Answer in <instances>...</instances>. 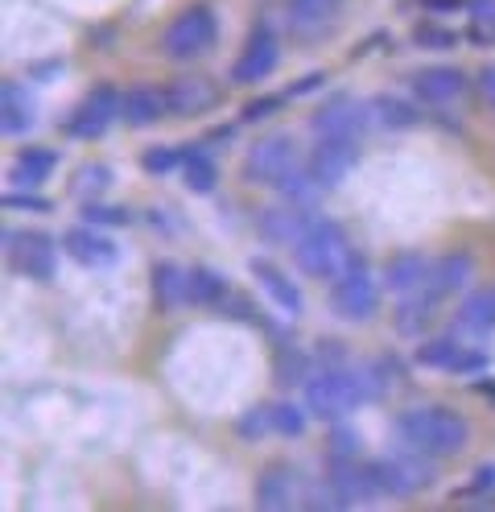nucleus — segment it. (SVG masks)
<instances>
[{
	"label": "nucleus",
	"mask_w": 495,
	"mask_h": 512,
	"mask_svg": "<svg viewBox=\"0 0 495 512\" xmlns=\"http://www.w3.org/2000/svg\"><path fill=\"white\" fill-rule=\"evenodd\" d=\"M392 438H396V446H409V451L450 459V455H458L462 446H467L471 426L450 405H417V409L396 413Z\"/></svg>",
	"instance_id": "f257e3e1"
},
{
	"label": "nucleus",
	"mask_w": 495,
	"mask_h": 512,
	"mask_svg": "<svg viewBox=\"0 0 495 512\" xmlns=\"http://www.w3.org/2000/svg\"><path fill=\"white\" fill-rule=\"evenodd\" d=\"M368 401H372V389H368V376H363V364L359 368H351V364L347 368H314L310 380L302 384V405L318 422L351 418V413Z\"/></svg>",
	"instance_id": "f03ea898"
},
{
	"label": "nucleus",
	"mask_w": 495,
	"mask_h": 512,
	"mask_svg": "<svg viewBox=\"0 0 495 512\" xmlns=\"http://www.w3.org/2000/svg\"><path fill=\"white\" fill-rule=\"evenodd\" d=\"M293 261L306 277L314 281H335L347 261H351V240H347V228L339 219H326V215H314L310 228L302 232V240L293 244Z\"/></svg>",
	"instance_id": "7ed1b4c3"
},
{
	"label": "nucleus",
	"mask_w": 495,
	"mask_h": 512,
	"mask_svg": "<svg viewBox=\"0 0 495 512\" xmlns=\"http://www.w3.org/2000/svg\"><path fill=\"white\" fill-rule=\"evenodd\" d=\"M376 306H380V277H376L368 256L351 252L347 269L335 277V285H330V310L339 318H347V323H368L376 314Z\"/></svg>",
	"instance_id": "20e7f679"
},
{
	"label": "nucleus",
	"mask_w": 495,
	"mask_h": 512,
	"mask_svg": "<svg viewBox=\"0 0 495 512\" xmlns=\"http://www.w3.org/2000/svg\"><path fill=\"white\" fill-rule=\"evenodd\" d=\"M219 38V17L211 5H190L182 9L161 34V54L174 58V62H190V58H203Z\"/></svg>",
	"instance_id": "39448f33"
},
{
	"label": "nucleus",
	"mask_w": 495,
	"mask_h": 512,
	"mask_svg": "<svg viewBox=\"0 0 495 512\" xmlns=\"http://www.w3.org/2000/svg\"><path fill=\"white\" fill-rule=\"evenodd\" d=\"M5 256H9V269L38 281V285H50L58 277V240L42 228H9L5 232Z\"/></svg>",
	"instance_id": "423d86ee"
},
{
	"label": "nucleus",
	"mask_w": 495,
	"mask_h": 512,
	"mask_svg": "<svg viewBox=\"0 0 495 512\" xmlns=\"http://www.w3.org/2000/svg\"><path fill=\"white\" fill-rule=\"evenodd\" d=\"M116 120H124V91L116 83H95L75 104V112L66 116L62 128H66V137H75V141H99Z\"/></svg>",
	"instance_id": "0eeeda50"
},
{
	"label": "nucleus",
	"mask_w": 495,
	"mask_h": 512,
	"mask_svg": "<svg viewBox=\"0 0 495 512\" xmlns=\"http://www.w3.org/2000/svg\"><path fill=\"white\" fill-rule=\"evenodd\" d=\"M376 471H380V484H384V496H417V492H429L438 484V467H434V455H421V451H409V446H396L392 455L376 459Z\"/></svg>",
	"instance_id": "6e6552de"
},
{
	"label": "nucleus",
	"mask_w": 495,
	"mask_h": 512,
	"mask_svg": "<svg viewBox=\"0 0 495 512\" xmlns=\"http://www.w3.org/2000/svg\"><path fill=\"white\" fill-rule=\"evenodd\" d=\"M293 166H302V162H297L293 137H289V133H264V137H256V141L248 145L240 174H244V182H252V186H277Z\"/></svg>",
	"instance_id": "1a4fd4ad"
},
{
	"label": "nucleus",
	"mask_w": 495,
	"mask_h": 512,
	"mask_svg": "<svg viewBox=\"0 0 495 512\" xmlns=\"http://www.w3.org/2000/svg\"><path fill=\"white\" fill-rule=\"evenodd\" d=\"M372 124H376L372 104H363V100H355V95L339 91V95H326V100L314 108L310 133L314 137H351V141H359Z\"/></svg>",
	"instance_id": "9d476101"
},
{
	"label": "nucleus",
	"mask_w": 495,
	"mask_h": 512,
	"mask_svg": "<svg viewBox=\"0 0 495 512\" xmlns=\"http://www.w3.org/2000/svg\"><path fill=\"white\" fill-rule=\"evenodd\" d=\"M322 479L339 492L343 504H372V500L384 496L376 459H359V455H355V459L326 455V471H322Z\"/></svg>",
	"instance_id": "9b49d317"
},
{
	"label": "nucleus",
	"mask_w": 495,
	"mask_h": 512,
	"mask_svg": "<svg viewBox=\"0 0 495 512\" xmlns=\"http://www.w3.org/2000/svg\"><path fill=\"white\" fill-rule=\"evenodd\" d=\"M277 62H281V34H277V25L264 17L252 25V34L236 58V67H231V83H240V87H256L264 83L273 71H277Z\"/></svg>",
	"instance_id": "f8f14e48"
},
{
	"label": "nucleus",
	"mask_w": 495,
	"mask_h": 512,
	"mask_svg": "<svg viewBox=\"0 0 495 512\" xmlns=\"http://www.w3.org/2000/svg\"><path fill=\"white\" fill-rule=\"evenodd\" d=\"M306 166L314 170V178L326 190H335L359 166V141H351V137H318L310 157H306Z\"/></svg>",
	"instance_id": "ddd939ff"
},
{
	"label": "nucleus",
	"mask_w": 495,
	"mask_h": 512,
	"mask_svg": "<svg viewBox=\"0 0 495 512\" xmlns=\"http://www.w3.org/2000/svg\"><path fill=\"white\" fill-rule=\"evenodd\" d=\"M409 87H413V95L421 104L446 108V104L467 95V75H462L458 67H446V62H434V67H417L409 75Z\"/></svg>",
	"instance_id": "4468645a"
},
{
	"label": "nucleus",
	"mask_w": 495,
	"mask_h": 512,
	"mask_svg": "<svg viewBox=\"0 0 495 512\" xmlns=\"http://www.w3.org/2000/svg\"><path fill=\"white\" fill-rule=\"evenodd\" d=\"M343 0H285V29L297 42H318L335 29Z\"/></svg>",
	"instance_id": "2eb2a0df"
},
{
	"label": "nucleus",
	"mask_w": 495,
	"mask_h": 512,
	"mask_svg": "<svg viewBox=\"0 0 495 512\" xmlns=\"http://www.w3.org/2000/svg\"><path fill=\"white\" fill-rule=\"evenodd\" d=\"M310 228V211L306 207H293V203H277V207H264L256 215V236L269 244V248H293L302 240V232Z\"/></svg>",
	"instance_id": "dca6fc26"
},
{
	"label": "nucleus",
	"mask_w": 495,
	"mask_h": 512,
	"mask_svg": "<svg viewBox=\"0 0 495 512\" xmlns=\"http://www.w3.org/2000/svg\"><path fill=\"white\" fill-rule=\"evenodd\" d=\"M62 248L71 252L83 269H112V265H120V256H124L116 240H108L104 232H95V223H79V228H71L62 236Z\"/></svg>",
	"instance_id": "f3484780"
},
{
	"label": "nucleus",
	"mask_w": 495,
	"mask_h": 512,
	"mask_svg": "<svg viewBox=\"0 0 495 512\" xmlns=\"http://www.w3.org/2000/svg\"><path fill=\"white\" fill-rule=\"evenodd\" d=\"M248 273L260 281V290L273 298V306L285 314V318H302V310H306V298H302V290L273 265V261H264V256H252L248 261Z\"/></svg>",
	"instance_id": "a211bd4d"
},
{
	"label": "nucleus",
	"mask_w": 495,
	"mask_h": 512,
	"mask_svg": "<svg viewBox=\"0 0 495 512\" xmlns=\"http://www.w3.org/2000/svg\"><path fill=\"white\" fill-rule=\"evenodd\" d=\"M297 488H302V475L293 463H269L256 475V504L260 508H293L297 504Z\"/></svg>",
	"instance_id": "6ab92c4d"
},
{
	"label": "nucleus",
	"mask_w": 495,
	"mask_h": 512,
	"mask_svg": "<svg viewBox=\"0 0 495 512\" xmlns=\"http://www.w3.org/2000/svg\"><path fill=\"white\" fill-rule=\"evenodd\" d=\"M215 83L211 79H198V75H182V79H174L170 87H165V104H170V116H182V120H190V116H203L207 108H215Z\"/></svg>",
	"instance_id": "aec40b11"
},
{
	"label": "nucleus",
	"mask_w": 495,
	"mask_h": 512,
	"mask_svg": "<svg viewBox=\"0 0 495 512\" xmlns=\"http://www.w3.org/2000/svg\"><path fill=\"white\" fill-rule=\"evenodd\" d=\"M454 331L475 343L495 335V290H471L454 314Z\"/></svg>",
	"instance_id": "412c9836"
},
{
	"label": "nucleus",
	"mask_w": 495,
	"mask_h": 512,
	"mask_svg": "<svg viewBox=\"0 0 495 512\" xmlns=\"http://www.w3.org/2000/svg\"><path fill=\"white\" fill-rule=\"evenodd\" d=\"M429 269H434V261H429L425 252H396L384 265V290L392 298H405V294L421 290V285L429 281Z\"/></svg>",
	"instance_id": "4be33fe9"
},
{
	"label": "nucleus",
	"mask_w": 495,
	"mask_h": 512,
	"mask_svg": "<svg viewBox=\"0 0 495 512\" xmlns=\"http://www.w3.org/2000/svg\"><path fill=\"white\" fill-rule=\"evenodd\" d=\"M438 302H442V294H438L429 281L421 285V290H413V294H405V298H396V335H405V339L421 335V331L429 327V318H434Z\"/></svg>",
	"instance_id": "5701e85b"
},
{
	"label": "nucleus",
	"mask_w": 495,
	"mask_h": 512,
	"mask_svg": "<svg viewBox=\"0 0 495 512\" xmlns=\"http://www.w3.org/2000/svg\"><path fill=\"white\" fill-rule=\"evenodd\" d=\"M33 91L17 79L5 83V91H0V133L5 137H25L33 128Z\"/></svg>",
	"instance_id": "b1692460"
},
{
	"label": "nucleus",
	"mask_w": 495,
	"mask_h": 512,
	"mask_svg": "<svg viewBox=\"0 0 495 512\" xmlns=\"http://www.w3.org/2000/svg\"><path fill=\"white\" fill-rule=\"evenodd\" d=\"M475 281V256L471 252H446L434 261V269H429V285L450 298V294H467V285Z\"/></svg>",
	"instance_id": "393cba45"
},
{
	"label": "nucleus",
	"mask_w": 495,
	"mask_h": 512,
	"mask_svg": "<svg viewBox=\"0 0 495 512\" xmlns=\"http://www.w3.org/2000/svg\"><path fill=\"white\" fill-rule=\"evenodd\" d=\"M170 104H165V87H153V83H137L124 91V124L128 128H149L157 124Z\"/></svg>",
	"instance_id": "a878e982"
},
{
	"label": "nucleus",
	"mask_w": 495,
	"mask_h": 512,
	"mask_svg": "<svg viewBox=\"0 0 495 512\" xmlns=\"http://www.w3.org/2000/svg\"><path fill=\"white\" fill-rule=\"evenodd\" d=\"M58 166V149H46V145H29L17 153V166L9 170V186L17 190H38Z\"/></svg>",
	"instance_id": "bb28decb"
},
{
	"label": "nucleus",
	"mask_w": 495,
	"mask_h": 512,
	"mask_svg": "<svg viewBox=\"0 0 495 512\" xmlns=\"http://www.w3.org/2000/svg\"><path fill=\"white\" fill-rule=\"evenodd\" d=\"M153 298H157V310H165V314L190 302V269H182L174 261H157L153 265Z\"/></svg>",
	"instance_id": "cd10ccee"
},
{
	"label": "nucleus",
	"mask_w": 495,
	"mask_h": 512,
	"mask_svg": "<svg viewBox=\"0 0 495 512\" xmlns=\"http://www.w3.org/2000/svg\"><path fill=\"white\" fill-rule=\"evenodd\" d=\"M182 182H186V190H194V195H211V190L219 186V166H215V157L207 153V149H198V145H190V149H182Z\"/></svg>",
	"instance_id": "c85d7f7f"
},
{
	"label": "nucleus",
	"mask_w": 495,
	"mask_h": 512,
	"mask_svg": "<svg viewBox=\"0 0 495 512\" xmlns=\"http://www.w3.org/2000/svg\"><path fill=\"white\" fill-rule=\"evenodd\" d=\"M277 195L285 199V203H293V207H306V211H314V203L326 195V186L314 178V170L310 166H293L277 186Z\"/></svg>",
	"instance_id": "c756f323"
},
{
	"label": "nucleus",
	"mask_w": 495,
	"mask_h": 512,
	"mask_svg": "<svg viewBox=\"0 0 495 512\" xmlns=\"http://www.w3.org/2000/svg\"><path fill=\"white\" fill-rule=\"evenodd\" d=\"M462 351L467 347H458L454 335H438V339H425L417 351H413V360L421 368H434V372H454L458 360H462Z\"/></svg>",
	"instance_id": "7c9ffc66"
},
{
	"label": "nucleus",
	"mask_w": 495,
	"mask_h": 512,
	"mask_svg": "<svg viewBox=\"0 0 495 512\" xmlns=\"http://www.w3.org/2000/svg\"><path fill=\"white\" fill-rule=\"evenodd\" d=\"M112 182H116V170H112V166H104V162H87V166H79L75 178H71V195L83 199V203H95V199H104V195H108V186H112Z\"/></svg>",
	"instance_id": "2f4dec72"
},
{
	"label": "nucleus",
	"mask_w": 495,
	"mask_h": 512,
	"mask_svg": "<svg viewBox=\"0 0 495 512\" xmlns=\"http://www.w3.org/2000/svg\"><path fill=\"white\" fill-rule=\"evenodd\" d=\"M231 294V285L223 273H215L211 265H194L190 269V302L194 306H223V298Z\"/></svg>",
	"instance_id": "473e14b6"
},
{
	"label": "nucleus",
	"mask_w": 495,
	"mask_h": 512,
	"mask_svg": "<svg viewBox=\"0 0 495 512\" xmlns=\"http://www.w3.org/2000/svg\"><path fill=\"white\" fill-rule=\"evenodd\" d=\"M372 112H376V124L380 128H392V133H405V128L421 124V112L409 100H401V95H376Z\"/></svg>",
	"instance_id": "72a5a7b5"
},
{
	"label": "nucleus",
	"mask_w": 495,
	"mask_h": 512,
	"mask_svg": "<svg viewBox=\"0 0 495 512\" xmlns=\"http://www.w3.org/2000/svg\"><path fill=\"white\" fill-rule=\"evenodd\" d=\"M277 384H306L310 380V372H314V356L310 351H297V347H281L277 351Z\"/></svg>",
	"instance_id": "f704fd0d"
},
{
	"label": "nucleus",
	"mask_w": 495,
	"mask_h": 512,
	"mask_svg": "<svg viewBox=\"0 0 495 512\" xmlns=\"http://www.w3.org/2000/svg\"><path fill=\"white\" fill-rule=\"evenodd\" d=\"M467 38L475 46H495V0H471V29Z\"/></svg>",
	"instance_id": "c9c22d12"
},
{
	"label": "nucleus",
	"mask_w": 495,
	"mask_h": 512,
	"mask_svg": "<svg viewBox=\"0 0 495 512\" xmlns=\"http://www.w3.org/2000/svg\"><path fill=\"white\" fill-rule=\"evenodd\" d=\"M306 405H293V401H277L273 405V430L285 434V438H297V434H306Z\"/></svg>",
	"instance_id": "e433bc0d"
},
{
	"label": "nucleus",
	"mask_w": 495,
	"mask_h": 512,
	"mask_svg": "<svg viewBox=\"0 0 495 512\" xmlns=\"http://www.w3.org/2000/svg\"><path fill=\"white\" fill-rule=\"evenodd\" d=\"M363 451V438L339 418V422H330V434H326V455H343V459H355Z\"/></svg>",
	"instance_id": "4c0bfd02"
},
{
	"label": "nucleus",
	"mask_w": 495,
	"mask_h": 512,
	"mask_svg": "<svg viewBox=\"0 0 495 512\" xmlns=\"http://www.w3.org/2000/svg\"><path fill=\"white\" fill-rule=\"evenodd\" d=\"M83 223H95V228H128V211L124 207H112V203H83V215H79Z\"/></svg>",
	"instance_id": "58836bf2"
},
{
	"label": "nucleus",
	"mask_w": 495,
	"mask_h": 512,
	"mask_svg": "<svg viewBox=\"0 0 495 512\" xmlns=\"http://www.w3.org/2000/svg\"><path fill=\"white\" fill-rule=\"evenodd\" d=\"M273 430V405H252L236 418V434L240 438H260Z\"/></svg>",
	"instance_id": "ea45409f"
},
{
	"label": "nucleus",
	"mask_w": 495,
	"mask_h": 512,
	"mask_svg": "<svg viewBox=\"0 0 495 512\" xmlns=\"http://www.w3.org/2000/svg\"><path fill=\"white\" fill-rule=\"evenodd\" d=\"M227 318H231V323H252V327H264V314L256 310V302L248 298V294H236V290H231L227 298H223V306H219Z\"/></svg>",
	"instance_id": "a19ab883"
},
{
	"label": "nucleus",
	"mask_w": 495,
	"mask_h": 512,
	"mask_svg": "<svg viewBox=\"0 0 495 512\" xmlns=\"http://www.w3.org/2000/svg\"><path fill=\"white\" fill-rule=\"evenodd\" d=\"M174 166H182V149H174V145H153V149L141 153L145 174H170Z\"/></svg>",
	"instance_id": "79ce46f5"
},
{
	"label": "nucleus",
	"mask_w": 495,
	"mask_h": 512,
	"mask_svg": "<svg viewBox=\"0 0 495 512\" xmlns=\"http://www.w3.org/2000/svg\"><path fill=\"white\" fill-rule=\"evenodd\" d=\"M351 356H347V347L339 339H318L314 343V368H347Z\"/></svg>",
	"instance_id": "37998d69"
},
{
	"label": "nucleus",
	"mask_w": 495,
	"mask_h": 512,
	"mask_svg": "<svg viewBox=\"0 0 495 512\" xmlns=\"http://www.w3.org/2000/svg\"><path fill=\"white\" fill-rule=\"evenodd\" d=\"M5 211H25V215H50L54 203L50 199H33V195H21V190H9L5 195Z\"/></svg>",
	"instance_id": "c03bdc74"
},
{
	"label": "nucleus",
	"mask_w": 495,
	"mask_h": 512,
	"mask_svg": "<svg viewBox=\"0 0 495 512\" xmlns=\"http://www.w3.org/2000/svg\"><path fill=\"white\" fill-rule=\"evenodd\" d=\"M413 42L417 46H434V50H450L458 38L450 34L446 25H421V29H413Z\"/></svg>",
	"instance_id": "a18cd8bd"
},
{
	"label": "nucleus",
	"mask_w": 495,
	"mask_h": 512,
	"mask_svg": "<svg viewBox=\"0 0 495 512\" xmlns=\"http://www.w3.org/2000/svg\"><path fill=\"white\" fill-rule=\"evenodd\" d=\"M281 104H285V95H264V100H252V104H244L240 120H244V124H256V120H264V116H273Z\"/></svg>",
	"instance_id": "49530a36"
},
{
	"label": "nucleus",
	"mask_w": 495,
	"mask_h": 512,
	"mask_svg": "<svg viewBox=\"0 0 495 512\" xmlns=\"http://www.w3.org/2000/svg\"><path fill=\"white\" fill-rule=\"evenodd\" d=\"M487 492H495V463H483V467H475L471 484L462 488V496H487Z\"/></svg>",
	"instance_id": "de8ad7c7"
},
{
	"label": "nucleus",
	"mask_w": 495,
	"mask_h": 512,
	"mask_svg": "<svg viewBox=\"0 0 495 512\" xmlns=\"http://www.w3.org/2000/svg\"><path fill=\"white\" fill-rule=\"evenodd\" d=\"M487 364H491V356L487 351H462V360H458V368H454V376H483L487 372Z\"/></svg>",
	"instance_id": "09e8293b"
},
{
	"label": "nucleus",
	"mask_w": 495,
	"mask_h": 512,
	"mask_svg": "<svg viewBox=\"0 0 495 512\" xmlns=\"http://www.w3.org/2000/svg\"><path fill=\"white\" fill-rule=\"evenodd\" d=\"M326 83V71H314V75H302L289 91H285V100H297V95H310V91H318Z\"/></svg>",
	"instance_id": "8fccbe9b"
},
{
	"label": "nucleus",
	"mask_w": 495,
	"mask_h": 512,
	"mask_svg": "<svg viewBox=\"0 0 495 512\" xmlns=\"http://www.w3.org/2000/svg\"><path fill=\"white\" fill-rule=\"evenodd\" d=\"M475 83H479V95H483V100L495 108V62L479 71V79H475Z\"/></svg>",
	"instance_id": "3c124183"
},
{
	"label": "nucleus",
	"mask_w": 495,
	"mask_h": 512,
	"mask_svg": "<svg viewBox=\"0 0 495 512\" xmlns=\"http://www.w3.org/2000/svg\"><path fill=\"white\" fill-rule=\"evenodd\" d=\"M29 75H33V79H58V75H62V62H58V58H54V62H33Z\"/></svg>",
	"instance_id": "603ef678"
},
{
	"label": "nucleus",
	"mask_w": 495,
	"mask_h": 512,
	"mask_svg": "<svg viewBox=\"0 0 495 512\" xmlns=\"http://www.w3.org/2000/svg\"><path fill=\"white\" fill-rule=\"evenodd\" d=\"M471 389L483 393V397L495 405V376H475V380H471Z\"/></svg>",
	"instance_id": "864d4df0"
},
{
	"label": "nucleus",
	"mask_w": 495,
	"mask_h": 512,
	"mask_svg": "<svg viewBox=\"0 0 495 512\" xmlns=\"http://www.w3.org/2000/svg\"><path fill=\"white\" fill-rule=\"evenodd\" d=\"M429 9H458V0H425Z\"/></svg>",
	"instance_id": "5fc2aeb1"
}]
</instances>
